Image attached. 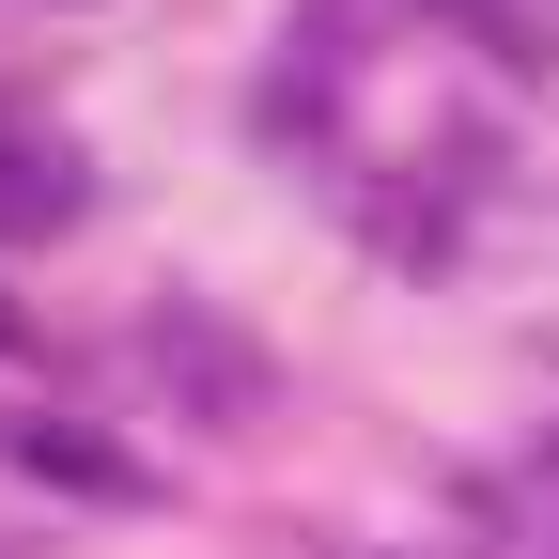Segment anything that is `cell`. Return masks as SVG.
<instances>
[{
    "mask_svg": "<svg viewBox=\"0 0 559 559\" xmlns=\"http://www.w3.org/2000/svg\"><path fill=\"white\" fill-rule=\"evenodd\" d=\"M0 358H16V311H0Z\"/></svg>",
    "mask_w": 559,
    "mask_h": 559,
    "instance_id": "7a4b0ae2",
    "label": "cell"
},
{
    "mask_svg": "<svg viewBox=\"0 0 559 559\" xmlns=\"http://www.w3.org/2000/svg\"><path fill=\"white\" fill-rule=\"evenodd\" d=\"M16 466H32V481H79V498H140V466H124V451H94V436H62V419H32Z\"/></svg>",
    "mask_w": 559,
    "mask_h": 559,
    "instance_id": "6da1fadb",
    "label": "cell"
}]
</instances>
